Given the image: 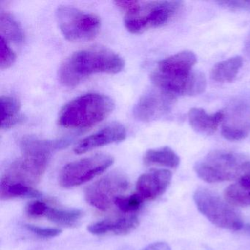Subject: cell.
<instances>
[{"label": "cell", "mask_w": 250, "mask_h": 250, "mask_svg": "<svg viewBox=\"0 0 250 250\" xmlns=\"http://www.w3.org/2000/svg\"><path fill=\"white\" fill-rule=\"evenodd\" d=\"M125 66L124 60L110 49L90 48L70 55L61 65V83L65 87H74L96 74H118Z\"/></svg>", "instance_id": "obj_1"}, {"label": "cell", "mask_w": 250, "mask_h": 250, "mask_svg": "<svg viewBox=\"0 0 250 250\" xmlns=\"http://www.w3.org/2000/svg\"><path fill=\"white\" fill-rule=\"evenodd\" d=\"M114 109L115 103L109 96L87 93L73 99L62 107L58 124L70 129H85L103 121Z\"/></svg>", "instance_id": "obj_2"}, {"label": "cell", "mask_w": 250, "mask_h": 250, "mask_svg": "<svg viewBox=\"0 0 250 250\" xmlns=\"http://www.w3.org/2000/svg\"><path fill=\"white\" fill-rule=\"evenodd\" d=\"M248 159L244 155L229 150H215L194 165L197 176L207 183L238 179Z\"/></svg>", "instance_id": "obj_3"}, {"label": "cell", "mask_w": 250, "mask_h": 250, "mask_svg": "<svg viewBox=\"0 0 250 250\" xmlns=\"http://www.w3.org/2000/svg\"><path fill=\"white\" fill-rule=\"evenodd\" d=\"M194 200L199 211L219 228L238 231L244 227L241 213L211 190L199 188L194 192Z\"/></svg>", "instance_id": "obj_4"}, {"label": "cell", "mask_w": 250, "mask_h": 250, "mask_svg": "<svg viewBox=\"0 0 250 250\" xmlns=\"http://www.w3.org/2000/svg\"><path fill=\"white\" fill-rule=\"evenodd\" d=\"M56 20L64 37L71 42L93 40L101 29L100 18L74 7L61 6L56 11Z\"/></svg>", "instance_id": "obj_5"}, {"label": "cell", "mask_w": 250, "mask_h": 250, "mask_svg": "<svg viewBox=\"0 0 250 250\" xmlns=\"http://www.w3.org/2000/svg\"><path fill=\"white\" fill-rule=\"evenodd\" d=\"M183 7L181 1H155L142 5L138 11L125 17V27L133 34H140L167 24Z\"/></svg>", "instance_id": "obj_6"}, {"label": "cell", "mask_w": 250, "mask_h": 250, "mask_svg": "<svg viewBox=\"0 0 250 250\" xmlns=\"http://www.w3.org/2000/svg\"><path fill=\"white\" fill-rule=\"evenodd\" d=\"M113 163L114 158L104 153L74 161L62 168L60 184L66 188L78 187L99 176Z\"/></svg>", "instance_id": "obj_7"}, {"label": "cell", "mask_w": 250, "mask_h": 250, "mask_svg": "<svg viewBox=\"0 0 250 250\" xmlns=\"http://www.w3.org/2000/svg\"><path fill=\"white\" fill-rule=\"evenodd\" d=\"M129 187L125 174L119 171L109 172L86 188L84 197L89 204L100 210H107L115 204V200L122 196Z\"/></svg>", "instance_id": "obj_8"}, {"label": "cell", "mask_w": 250, "mask_h": 250, "mask_svg": "<svg viewBox=\"0 0 250 250\" xmlns=\"http://www.w3.org/2000/svg\"><path fill=\"white\" fill-rule=\"evenodd\" d=\"M222 134L229 141H240L250 134V93L238 95L223 111Z\"/></svg>", "instance_id": "obj_9"}, {"label": "cell", "mask_w": 250, "mask_h": 250, "mask_svg": "<svg viewBox=\"0 0 250 250\" xmlns=\"http://www.w3.org/2000/svg\"><path fill=\"white\" fill-rule=\"evenodd\" d=\"M152 83L156 88L175 96H194L201 94L206 88V79L200 71H191L184 75H167L153 71Z\"/></svg>", "instance_id": "obj_10"}, {"label": "cell", "mask_w": 250, "mask_h": 250, "mask_svg": "<svg viewBox=\"0 0 250 250\" xmlns=\"http://www.w3.org/2000/svg\"><path fill=\"white\" fill-rule=\"evenodd\" d=\"M50 156L23 153V156L11 164L2 180L34 187L39 184L47 167Z\"/></svg>", "instance_id": "obj_11"}, {"label": "cell", "mask_w": 250, "mask_h": 250, "mask_svg": "<svg viewBox=\"0 0 250 250\" xmlns=\"http://www.w3.org/2000/svg\"><path fill=\"white\" fill-rule=\"evenodd\" d=\"M176 99V96L160 89L151 90L143 95L134 106V117L143 122L159 119L172 110Z\"/></svg>", "instance_id": "obj_12"}, {"label": "cell", "mask_w": 250, "mask_h": 250, "mask_svg": "<svg viewBox=\"0 0 250 250\" xmlns=\"http://www.w3.org/2000/svg\"><path fill=\"white\" fill-rule=\"evenodd\" d=\"M172 177V172L168 169H152L146 172L137 181V194L143 200H156L167 189Z\"/></svg>", "instance_id": "obj_13"}, {"label": "cell", "mask_w": 250, "mask_h": 250, "mask_svg": "<svg viewBox=\"0 0 250 250\" xmlns=\"http://www.w3.org/2000/svg\"><path fill=\"white\" fill-rule=\"evenodd\" d=\"M126 136L125 127L122 124L113 123L95 134L80 140L76 146L74 152L77 154H83L97 147L124 141Z\"/></svg>", "instance_id": "obj_14"}, {"label": "cell", "mask_w": 250, "mask_h": 250, "mask_svg": "<svg viewBox=\"0 0 250 250\" xmlns=\"http://www.w3.org/2000/svg\"><path fill=\"white\" fill-rule=\"evenodd\" d=\"M139 223L137 216L130 215L99 221L89 225L87 229L95 235H124L134 230Z\"/></svg>", "instance_id": "obj_15"}, {"label": "cell", "mask_w": 250, "mask_h": 250, "mask_svg": "<svg viewBox=\"0 0 250 250\" xmlns=\"http://www.w3.org/2000/svg\"><path fill=\"white\" fill-rule=\"evenodd\" d=\"M197 61V56L194 52L183 51L161 61L155 70L167 75H184L192 71Z\"/></svg>", "instance_id": "obj_16"}, {"label": "cell", "mask_w": 250, "mask_h": 250, "mask_svg": "<svg viewBox=\"0 0 250 250\" xmlns=\"http://www.w3.org/2000/svg\"><path fill=\"white\" fill-rule=\"evenodd\" d=\"M222 111L214 114H208L204 109L192 108L188 113V122L196 132L205 135H211L217 131L223 121Z\"/></svg>", "instance_id": "obj_17"}, {"label": "cell", "mask_w": 250, "mask_h": 250, "mask_svg": "<svg viewBox=\"0 0 250 250\" xmlns=\"http://www.w3.org/2000/svg\"><path fill=\"white\" fill-rule=\"evenodd\" d=\"M71 143L68 139L58 140H41L34 137H23L20 141V147L23 153H36L51 156L53 152L67 147Z\"/></svg>", "instance_id": "obj_18"}, {"label": "cell", "mask_w": 250, "mask_h": 250, "mask_svg": "<svg viewBox=\"0 0 250 250\" xmlns=\"http://www.w3.org/2000/svg\"><path fill=\"white\" fill-rule=\"evenodd\" d=\"M0 104L2 112L1 129L8 130L24 122V117L21 113V105L16 98L2 96L0 98Z\"/></svg>", "instance_id": "obj_19"}, {"label": "cell", "mask_w": 250, "mask_h": 250, "mask_svg": "<svg viewBox=\"0 0 250 250\" xmlns=\"http://www.w3.org/2000/svg\"><path fill=\"white\" fill-rule=\"evenodd\" d=\"M243 58L241 56L232 57L216 63L210 71L212 80L217 83H231L243 66Z\"/></svg>", "instance_id": "obj_20"}, {"label": "cell", "mask_w": 250, "mask_h": 250, "mask_svg": "<svg viewBox=\"0 0 250 250\" xmlns=\"http://www.w3.org/2000/svg\"><path fill=\"white\" fill-rule=\"evenodd\" d=\"M143 162L147 166L156 165L176 169L180 165V158L170 147H162L147 150L143 156Z\"/></svg>", "instance_id": "obj_21"}, {"label": "cell", "mask_w": 250, "mask_h": 250, "mask_svg": "<svg viewBox=\"0 0 250 250\" xmlns=\"http://www.w3.org/2000/svg\"><path fill=\"white\" fill-rule=\"evenodd\" d=\"M0 31L1 36L6 41H11L15 43L24 42V33L22 27L10 13L2 12L0 14Z\"/></svg>", "instance_id": "obj_22"}, {"label": "cell", "mask_w": 250, "mask_h": 250, "mask_svg": "<svg viewBox=\"0 0 250 250\" xmlns=\"http://www.w3.org/2000/svg\"><path fill=\"white\" fill-rule=\"evenodd\" d=\"M0 196L2 200H9L17 197H39L42 193L34 187L1 179Z\"/></svg>", "instance_id": "obj_23"}, {"label": "cell", "mask_w": 250, "mask_h": 250, "mask_svg": "<svg viewBox=\"0 0 250 250\" xmlns=\"http://www.w3.org/2000/svg\"><path fill=\"white\" fill-rule=\"evenodd\" d=\"M83 215V211L78 209L57 208L49 206L44 216L58 225L71 227L80 221Z\"/></svg>", "instance_id": "obj_24"}, {"label": "cell", "mask_w": 250, "mask_h": 250, "mask_svg": "<svg viewBox=\"0 0 250 250\" xmlns=\"http://www.w3.org/2000/svg\"><path fill=\"white\" fill-rule=\"evenodd\" d=\"M224 199L234 207H246L250 206V191L236 182L225 188Z\"/></svg>", "instance_id": "obj_25"}, {"label": "cell", "mask_w": 250, "mask_h": 250, "mask_svg": "<svg viewBox=\"0 0 250 250\" xmlns=\"http://www.w3.org/2000/svg\"><path fill=\"white\" fill-rule=\"evenodd\" d=\"M143 202V198L137 193L130 196H120L115 200V205L121 212L128 214L140 210Z\"/></svg>", "instance_id": "obj_26"}, {"label": "cell", "mask_w": 250, "mask_h": 250, "mask_svg": "<svg viewBox=\"0 0 250 250\" xmlns=\"http://www.w3.org/2000/svg\"><path fill=\"white\" fill-rule=\"evenodd\" d=\"M17 56L7 41L2 36L0 37V68L2 70L8 69L15 62Z\"/></svg>", "instance_id": "obj_27"}, {"label": "cell", "mask_w": 250, "mask_h": 250, "mask_svg": "<svg viewBox=\"0 0 250 250\" xmlns=\"http://www.w3.org/2000/svg\"><path fill=\"white\" fill-rule=\"evenodd\" d=\"M25 227L29 231L42 238H55L62 232L61 229L58 228H41L32 225H26Z\"/></svg>", "instance_id": "obj_28"}, {"label": "cell", "mask_w": 250, "mask_h": 250, "mask_svg": "<svg viewBox=\"0 0 250 250\" xmlns=\"http://www.w3.org/2000/svg\"><path fill=\"white\" fill-rule=\"evenodd\" d=\"M49 206L44 202L36 200L29 203L26 208V210L29 216L32 217H41V216H44Z\"/></svg>", "instance_id": "obj_29"}, {"label": "cell", "mask_w": 250, "mask_h": 250, "mask_svg": "<svg viewBox=\"0 0 250 250\" xmlns=\"http://www.w3.org/2000/svg\"><path fill=\"white\" fill-rule=\"evenodd\" d=\"M216 3L231 11H250V1H218Z\"/></svg>", "instance_id": "obj_30"}, {"label": "cell", "mask_w": 250, "mask_h": 250, "mask_svg": "<svg viewBox=\"0 0 250 250\" xmlns=\"http://www.w3.org/2000/svg\"><path fill=\"white\" fill-rule=\"evenodd\" d=\"M117 7L125 11L127 15H131L139 11L141 4L137 1H116L115 2Z\"/></svg>", "instance_id": "obj_31"}, {"label": "cell", "mask_w": 250, "mask_h": 250, "mask_svg": "<svg viewBox=\"0 0 250 250\" xmlns=\"http://www.w3.org/2000/svg\"><path fill=\"white\" fill-rule=\"evenodd\" d=\"M237 183L246 189L250 191V161H248L246 164L241 175L237 179Z\"/></svg>", "instance_id": "obj_32"}, {"label": "cell", "mask_w": 250, "mask_h": 250, "mask_svg": "<svg viewBox=\"0 0 250 250\" xmlns=\"http://www.w3.org/2000/svg\"><path fill=\"white\" fill-rule=\"evenodd\" d=\"M143 250H171V248L166 243L156 242L150 244Z\"/></svg>", "instance_id": "obj_33"}, {"label": "cell", "mask_w": 250, "mask_h": 250, "mask_svg": "<svg viewBox=\"0 0 250 250\" xmlns=\"http://www.w3.org/2000/svg\"><path fill=\"white\" fill-rule=\"evenodd\" d=\"M246 230L250 233V225H248L246 226Z\"/></svg>", "instance_id": "obj_34"}, {"label": "cell", "mask_w": 250, "mask_h": 250, "mask_svg": "<svg viewBox=\"0 0 250 250\" xmlns=\"http://www.w3.org/2000/svg\"><path fill=\"white\" fill-rule=\"evenodd\" d=\"M249 48H250V47H249Z\"/></svg>", "instance_id": "obj_35"}]
</instances>
